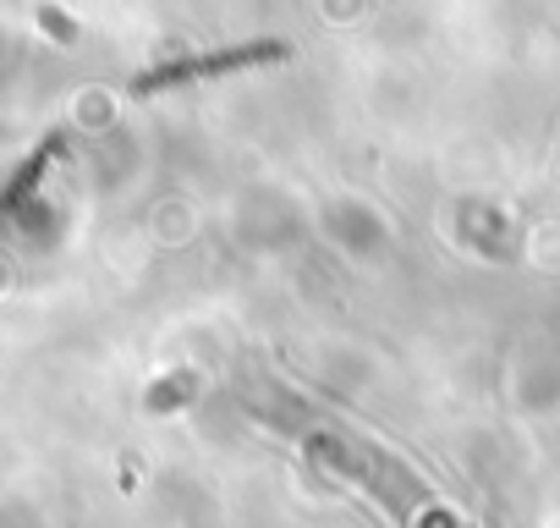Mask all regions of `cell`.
<instances>
[{
	"mask_svg": "<svg viewBox=\"0 0 560 528\" xmlns=\"http://www.w3.org/2000/svg\"><path fill=\"white\" fill-rule=\"evenodd\" d=\"M287 45L280 39H258V45H236V50H214V56H192V61H171V67H154L132 83V94H160V89H182V83H198V78H225V72H242V67H264V61H280Z\"/></svg>",
	"mask_w": 560,
	"mask_h": 528,
	"instance_id": "6da1fadb",
	"label": "cell"
}]
</instances>
